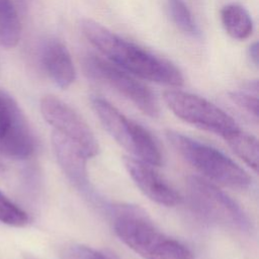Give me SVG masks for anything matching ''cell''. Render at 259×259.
Masks as SVG:
<instances>
[{
	"label": "cell",
	"instance_id": "6da1fadb",
	"mask_svg": "<svg viewBox=\"0 0 259 259\" xmlns=\"http://www.w3.org/2000/svg\"><path fill=\"white\" fill-rule=\"evenodd\" d=\"M80 28L105 60L133 76L171 87L183 84L181 71L169 60L120 37L93 19H82Z\"/></svg>",
	"mask_w": 259,
	"mask_h": 259
},
{
	"label": "cell",
	"instance_id": "7a4b0ae2",
	"mask_svg": "<svg viewBox=\"0 0 259 259\" xmlns=\"http://www.w3.org/2000/svg\"><path fill=\"white\" fill-rule=\"evenodd\" d=\"M112 210L114 233L144 259H193L185 245L162 233L138 206L118 205Z\"/></svg>",
	"mask_w": 259,
	"mask_h": 259
},
{
	"label": "cell",
	"instance_id": "3957f363",
	"mask_svg": "<svg viewBox=\"0 0 259 259\" xmlns=\"http://www.w3.org/2000/svg\"><path fill=\"white\" fill-rule=\"evenodd\" d=\"M166 138L178 154L205 178L224 186L244 190L251 184L248 173L219 150L174 131Z\"/></svg>",
	"mask_w": 259,
	"mask_h": 259
},
{
	"label": "cell",
	"instance_id": "277c9868",
	"mask_svg": "<svg viewBox=\"0 0 259 259\" xmlns=\"http://www.w3.org/2000/svg\"><path fill=\"white\" fill-rule=\"evenodd\" d=\"M91 103L105 131L133 157L152 166L161 165L163 157L160 147L147 128L126 117L102 98L94 97Z\"/></svg>",
	"mask_w": 259,
	"mask_h": 259
},
{
	"label": "cell",
	"instance_id": "5b68a950",
	"mask_svg": "<svg viewBox=\"0 0 259 259\" xmlns=\"http://www.w3.org/2000/svg\"><path fill=\"white\" fill-rule=\"evenodd\" d=\"M186 187L191 205L202 218L241 232L250 231L251 223L242 207L213 183L189 176Z\"/></svg>",
	"mask_w": 259,
	"mask_h": 259
},
{
	"label": "cell",
	"instance_id": "8992f818",
	"mask_svg": "<svg viewBox=\"0 0 259 259\" xmlns=\"http://www.w3.org/2000/svg\"><path fill=\"white\" fill-rule=\"evenodd\" d=\"M163 99L168 108L180 119L200 130L226 139L238 131V123L210 101L180 90H166Z\"/></svg>",
	"mask_w": 259,
	"mask_h": 259
},
{
	"label": "cell",
	"instance_id": "52a82bcc",
	"mask_svg": "<svg viewBox=\"0 0 259 259\" xmlns=\"http://www.w3.org/2000/svg\"><path fill=\"white\" fill-rule=\"evenodd\" d=\"M83 68L86 75L113 89L143 113L151 117L159 115V104L155 94L132 74L94 55L85 56Z\"/></svg>",
	"mask_w": 259,
	"mask_h": 259
},
{
	"label": "cell",
	"instance_id": "ba28073f",
	"mask_svg": "<svg viewBox=\"0 0 259 259\" xmlns=\"http://www.w3.org/2000/svg\"><path fill=\"white\" fill-rule=\"evenodd\" d=\"M39 108L54 131L76 144L89 159L98 154L99 146L93 132L69 104L54 95H45L40 99Z\"/></svg>",
	"mask_w": 259,
	"mask_h": 259
},
{
	"label": "cell",
	"instance_id": "9c48e42d",
	"mask_svg": "<svg viewBox=\"0 0 259 259\" xmlns=\"http://www.w3.org/2000/svg\"><path fill=\"white\" fill-rule=\"evenodd\" d=\"M34 147L33 135L18 104L0 91V154L25 159L32 155Z\"/></svg>",
	"mask_w": 259,
	"mask_h": 259
},
{
	"label": "cell",
	"instance_id": "30bf717a",
	"mask_svg": "<svg viewBox=\"0 0 259 259\" xmlns=\"http://www.w3.org/2000/svg\"><path fill=\"white\" fill-rule=\"evenodd\" d=\"M122 162L133 181L151 200L165 206H174L181 202L180 194L152 165L135 157H123Z\"/></svg>",
	"mask_w": 259,
	"mask_h": 259
},
{
	"label": "cell",
	"instance_id": "8fae6325",
	"mask_svg": "<svg viewBox=\"0 0 259 259\" xmlns=\"http://www.w3.org/2000/svg\"><path fill=\"white\" fill-rule=\"evenodd\" d=\"M52 145L57 161L68 179L80 191L91 194L87 172L89 158L76 144L56 131L52 134Z\"/></svg>",
	"mask_w": 259,
	"mask_h": 259
},
{
	"label": "cell",
	"instance_id": "7c38bea8",
	"mask_svg": "<svg viewBox=\"0 0 259 259\" xmlns=\"http://www.w3.org/2000/svg\"><path fill=\"white\" fill-rule=\"evenodd\" d=\"M41 64L50 79L60 88L70 87L76 78V70L67 47L58 39L48 40L41 49Z\"/></svg>",
	"mask_w": 259,
	"mask_h": 259
},
{
	"label": "cell",
	"instance_id": "4fadbf2b",
	"mask_svg": "<svg viewBox=\"0 0 259 259\" xmlns=\"http://www.w3.org/2000/svg\"><path fill=\"white\" fill-rule=\"evenodd\" d=\"M222 24L234 39H247L253 31V20L249 12L241 5L231 3L221 10Z\"/></svg>",
	"mask_w": 259,
	"mask_h": 259
},
{
	"label": "cell",
	"instance_id": "5bb4252c",
	"mask_svg": "<svg viewBox=\"0 0 259 259\" xmlns=\"http://www.w3.org/2000/svg\"><path fill=\"white\" fill-rule=\"evenodd\" d=\"M21 26L11 0H0V46L14 48L20 38Z\"/></svg>",
	"mask_w": 259,
	"mask_h": 259
},
{
	"label": "cell",
	"instance_id": "9a60e30c",
	"mask_svg": "<svg viewBox=\"0 0 259 259\" xmlns=\"http://www.w3.org/2000/svg\"><path fill=\"white\" fill-rule=\"evenodd\" d=\"M233 152L254 171L258 168V141L249 133L239 128L224 139Z\"/></svg>",
	"mask_w": 259,
	"mask_h": 259
},
{
	"label": "cell",
	"instance_id": "2e32d148",
	"mask_svg": "<svg viewBox=\"0 0 259 259\" xmlns=\"http://www.w3.org/2000/svg\"><path fill=\"white\" fill-rule=\"evenodd\" d=\"M166 7L172 22L183 32L197 33V25L184 0H166Z\"/></svg>",
	"mask_w": 259,
	"mask_h": 259
},
{
	"label": "cell",
	"instance_id": "e0dca14e",
	"mask_svg": "<svg viewBox=\"0 0 259 259\" xmlns=\"http://www.w3.org/2000/svg\"><path fill=\"white\" fill-rule=\"evenodd\" d=\"M0 222L11 227H23L28 224L27 213L11 201L0 190Z\"/></svg>",
	"mask_w": 259,
	"mask_h": 259
},
{
	"label": "cell",
	"instance_id": "ac0fdd59",
	"mask_svg": "<svg viewBox=\"0 0 259 259\" xmlns=\"http://www.w3.org/2000/svg\"><path fill=\"white\" fill-rule=\"evenodd\" d=\"M63 259H117L114 254L97 251L84 245H71L65 249Z\"/></svg>",
	"mask_w": 259,
	"mask_h": 259
},
{
	"label": "cell",
	"instance_id": "d6986e66",
	"mask_svg": "<svg viewBox=\"0 0 259 259\" xmlns=\"http://www.w3.org/2000/svg\"><path fill=\"white\" fill-rule=\"evenodd\" d=\"M229 97L238 107L253 116L256 120L258 119V99L255 95L242 91H234L229 93Z\"/></svg>",
	"mask_w": 259,
	"mask_h": 259
},
{
	"label": "cell",
	"instance_id": "ffe728a7",
	"mask_svg": "<svg viewBox=\"0 0 259 259\" xmlns=\"http://www.w3.org/2000/svg\"><path fill=\"white\" fill-rule=\"evenodd\" d=\"M258 42L254 41L250 45L248 50V56L250 58V61L253 63L255 67H258V61H259V53H258Z\"/></svg>",
	"mask_w": 259,
	"mask_h": 259
}]
</instances>
